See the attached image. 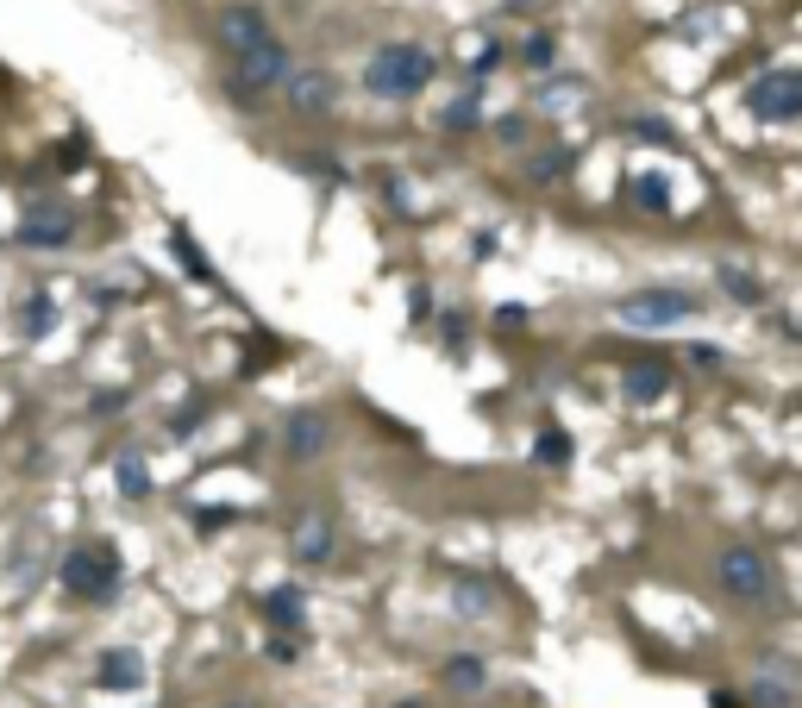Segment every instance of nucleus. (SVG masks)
<instances>
[{
	"mask_svg": "<svg viewBox=\"0 0 802 708\" xmlns=\"http://www.w3.org/2000/svg\"><path fill=\"white\" fill-rule=\"evenodd\" d=\"M270 621L276 627H301V596H295V589H270Z\"/></svg>",
	"mask_w": 802,
	"mask_h": 708,
	"instance_id": "obj_15",
	"label": "nucleus"
},
{
	"mask_svg": "<svg viewBox=\"0 0 802 708\" xmlns=\"http://www.w3.org/2000/svg\"><path fill=\"white\" fill-rule=\"evenodd\" d=\"M51 320H57V308H51V295H32V301H26V320H19V326H26V333L38 339V333H44V326H51Z\"/></svg>",
	"mask_w": 802,
	"mask_h": 708,
	"instance_id": "obj_17",
	"label": "nucleus"
},
{
	"mask_svg": "<svg viewBox=\"0 0 802 708\" xmlns=\"http://www.w3.org/2000/svg\"><path fill=\"white\" fill-rule=\"evenodd\" d=\"M232 63H239V82H251V94H257V88H276L282 76H289V44L270 32L264 44H251V51L232 57Z\"/></svg>",
	"mask_w": 802,
	"mask_h": 708,
	"instance_id": "obj_6",
	"label": "nucleus"
},
{
	"mask_svg": "<svg viewBox=\"0 0 802 708\" xmlns=\"http://www.w3.org/2000/svg\"><path fill=\"white\" fill-rule=\"evenodd\" d=\"M282 445H289V458H320L326 445H333V420H326L320 408H301V414H289V427H282Z\"/></svg>",
	"mask_w": 802,
	"mask_h": 708,
	"instance_id": "obj_8",
	"label": "nucleus"
},
{
	"mask_svg": "<svg viewBox=\"0 0 802 708\" xmlns=\"http://www.w3.org/2000/svg\"><path fill=\"white\" fill-rule=\"evenodd\" d=\"M427 82H433V57L420 51V44H383V51L364 63V88L376 101H414Z\"/></svg>",
	"mask_w": 802,
	"mask_h": 708,
	"instance_id": "obj_1",
	"label": "nucleus"
},
{
	"mask_svg": "<svg viewBox=\"0 0 802 708\" xmlns=\"http://www.w3.org/2000/svg\"><path fill=\"white\" fill-rule=\"evenodd\" d=\"M715 571H721V589H727L734 602H752V608H759V602L771 596V558L752 552V546H727V552L715 558Z\"/></svg>",
	"mask_w": 802,
	"mask_h": 708,
	"instance_id": "obj_4",
	"label": "nucleus"
},
{
	"mask_svg": "<svg viewBox=\"0 0 802 708\" xmlns=\"http://www.w3.org/2000/svg\"><path fill=\"white\" fill-rule=\"evenodd\" d=\"M539 464H571V439L546 433V439H539Z\"/></svg>",
	"mask_w": 802,
	"mask_h": 708,
	"instance_id": "obj_19",
	"label": "nucleus"
},
{
	"mask_svg": "<svg viewBox=\"0 0 802 708\" xmlns=\"http://www.w3.org/2000/svg\"><path fill=\"white\" fill-rule=\"evenodd\" d=\"M621 389H627L633 401H652V395H665V364H633V370L621 376Z\"/></svg>",
	"mask_w": 802,
	"mask_h": 708,
	"instance_id": "obj_13",
	"label": "nucleus"
},
{
	"mask_svg": "<svg viewBox=\"0 0 802 708\" xmlns=\"http://www.w3.org/2000/svg\"><path fill=\"white\" fill-rule=\"evenodd\" d=\"M439 126L445 132H470V126H477V101H452V107L439 113Z\"/></svg>",
	"mask_w": 802,
	"mask_h": 708,
	"instance_id": "obj_18",
	"label": "nucleus"
},
{
	"mask_svg": "<svg viewBox=\"0 0 802 708\" xmlns=\"http://www.w3.org/2000/svg\"><path fill=\"white\" fill-rule=\"evenodd\" d=\"M113 583H120V552H113L107 539H101V546H76L63 558V589H69V596L94 602V596H107Z\"/></svg>",
	"mask_w": 802,
	"mask_h": 708,
	"instance_id": "obj_3",
	"label": "nucleus"
},
{
	"mask_svg": "<svg viewBox=\"0 0 802 708\" xmlns=\"http://www.w3.org/2000/svg\"><path fill=\"white\" fill-rule=\"evenodd\" d=\"M552 57H558V44H552L546 32H539V38H527V63H533V69H546Z\"/></svg>",
	"mask_w": 802,
	"mask_h": 708,
	"instance_id": "obj_20",
	"label": "nucleus"
},
{
	"mask_svg": "<svg viewBox=\"0 0 802 708\" xmlns=\"http://www.w3.org/2000/svg\"><path fill=\"white\" fill-rule=\"evenodd\" d=\"M721 282H727V289H734L740 301H752V295H759V282H752V276H740V270H721Z\"/></svg>",
	"mask_w": 802,
	"mask_h": 708,
	"instance_id": "obj_21",
	"label": "nucleus"
},
{
	"mask_svg": "<svg viewBox=\"0 0 802 708\" xmlns=\"http://www.w3.org/2000/svg\"><path fill=\"white\" fill-rule=\"evenodd\" d=\"M264 38H270V19H264V7L239 0V7H226V13H220V44H226V57H245L251 44H264Z\"/></svg>",
	"mask_w": 802,
	"mask_h": 708,
	"instance_id": "obj_7",
	"label": "nucleus"
},
{
	"mask_svg": "<svg viewBox=\"0 0 802 708\" xmlns=\"http://www.w3.org/2000/svg\"><path fill=\"white\" fill-rule=\"evenodd\" d=\"M282 82H289V101L301 113H333V76H326V69H301V76L289 69Z\"/></svg>",
	"mask_w": 802,
	"mask_h": 708,
	"instance_id": "obj_9",
	"label": "nucleus"
},
{
	"mask_svg": "<svg viewBox=\"0 0 802 708\" xmlns=\"http://www.w3.org/2000/svg\"><path fill=\"white\" fill-rule=\"evenodd\" d=\"M295 558H301V564H326V558H333V521H326L320 508L301 514V527H295Z\"/></svg>",
	"mask_w": 802,
	"mask_h": 708,
	"instance_id": "obj_10",
	"label": "nucleus"
},
{
	"mask_svg": "<svg viewBox=\"0 0 802 708\" xmlns=\"http://www.w3.org/2000/svg\"><path fill=\"white\" fill-rule=\"evenodd\" d=\"M633 201H640L646 214H671V182L665 176H633Z\"/></svg>",
	"mask_w": 802,
	"mask_h": 708,
	"instance_id": "obj_14",
	"label": "nucleus"
},
{
	"mask_svg": "<svg viewBox=\"0 0 802 708\" xmlns=\"http://www.w3.org/2000/svg\"><path fill=\"white\" fill-rule=\"evenodd\" d=\"M746 107L759 113V120H771V126L796 120V113H802V76H796V69H771V76H759L746 88Z\"/></svg>",
	"mask_w": 802,
	"mask_h": 708,
	"instance_id": "obj_5",
	"label": "nucleus"
},
{
	"mask_svg": "<svg viewBox=\"0 0 802 708\" xmlns=\"http://www.w3.org/2000/svg\"><path fill=\"white\" fill-rule=\"evenodd\" d=\"M138 677H145V671H138L132 652H107L101 671H94V683H101V690H138Z\"/></svg>",
	"mask_w": 802,
	"mask_h": 708,
	"instance_id": "obj_11",
	"label": "nucleus"
},
{
	"mask_svg": "<svg viewBox=\"0 0 802 708\" xmlns=\"http://www.w3.org/2000/svg\"><path fill=\"white\" fill-rule=\"evenodd\" d=\"M232 708H239V702H232Z\"/></svg>",
	"mask_w": 802,
	"mask_h": 708,
	"instance_id": "obj_22",
	"label": "nucleus"
},
{
	"mask_svg": "<svg viewBox=\"0 0 802 708\" xmlns=\"http://www.w3.org/2000/svg\"><path fill=\"white\" fill-rule=\"evenodd\" d=\"M445 683L452 690H483V665L477 658H458V665H445Z\"/></svg>",
	"mask_w": 802,
	"mask_h": 708,
	"instance_id": "obj_16",
	"label": "nucleus"
},
{
	"mask_svg": "<svg viewBox=\"0 0 802 708\" xmlns=\"http://www.w3.org/2000/svg\"><path fill=\"white\" fill-rule=\"evenodd\" d=\"M615 314H621V326H633V333H671V326L702 314V301L690 289H640V295H627Z\"/></svg>",
	"mask_w": 802,
	"mask_h": 708,
	"instance_id": "obj_2",
	"label": "nucleus"
},
{
	"mask_svg": "<svg viewBox=\"0 0 802 708\" xmlns=\"http://www.w3.org/2000/svg\"><path fill=\"white\" fill-rule=\"evenodd\" d=\"M69 232H76V220H69V214H44V207H38V214L26 220V245H63Z\"/></svg>",
	"mask_w": 802,
	"mask_h": 708,
	"instance_id": "obj_12",
	"label": "nucleus"
}]
</instances>
